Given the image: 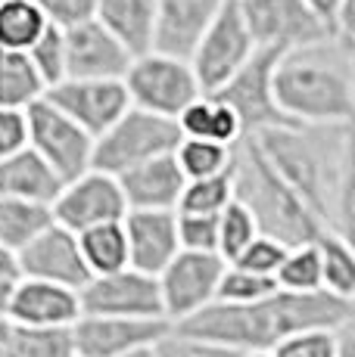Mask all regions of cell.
I'll use <instances>...</instances> for the list:
<instances>
[{
    "label": "cell",
    "mask_w": 355,
    "mask_h": 357,
    "mask_svg": "<svg viewBox=\"0 0 355 357\" xmlns=\"http://www.w3.org/2000/svg\"><path fill=\"white\" fill-rule=\"evenodd\" d=\"M355 320L352 301L337 298L327 289L315 292H293L277 286L271 295L259 301H212L203 311L172 324L181 333L212 339L231 345L237 351H271L287 335L303 329H346Z\"/></svg>",
    "instance_id": "obj_1"
},
{
    "label": "cell",
    "mask_w": 355,
    "mask_h": 357,
    "mask_svg": "<svg viewBox=\"0 0 355 357\" xmlns=\"http://www.w3.org/2000/svg\"><path fill=\"white\" fill-rule=\"evenodd\" d=\"M275 100L299 125H355V75L349 44L331 34L284 50L275 66Z\"/></svg>",
    "instance_id": "obj_2"
},
{
    "label": "cell",
    "mask_w": 355,
    "mask_h": 357,
    "mask_svg": "<svg viewBox=\"0 0 355 357\" xmlns=\"http://www.w3.org/2000/svg\"><path fill=\"white\" fill-rule=\"evenodd\" d=\"M352 128V125H349ZM349 128L343 125H299L284 121L249 134L275 165V171L309 202V208L331 227L340 174L346 162Z\"/></svg>",
    "instance_id": "obj_3"
},
{
    "label": "cell",
    "mask_w": 355,
    "mask_h": 357,
    "mask_svg": "<svg viewBox=\"0 0 355 357\" xmlns=\"http://www.w3.org/2000/svg\"><path fill=\"white\" fill-rule=\"evenodd\" d=\"M234 196L252 211L259 230L287 245L315 243L321 230H327L309 202L265 159L249 134L234 146Z\"/></svg>",
    "instance_id": "obj_4"
},
{
    "label": "cell",
    "mask_w": 355,
    "mask_h": 357,
    "mask_svg": "<svg viewBox=\"0 0 355 357\" xmlns=\"http://www.w3.org/2000/svg\"><path fill=\"white\" fill-rule=\"evenodd\" d=\"M181 140H184V134H181L178 119L131 106L113 128H106L103 134L94 140L91 168H100V171H106V174L119 177L150 159L175 153Z\"/></svg>",
    "instance_id": "obj_5"
},
{
    "label": "cell",
    "mask_w": 355,
    "mask_h": 357,
    "mask_svg": "<svg viewBox=\"0 0 355 357\" xmlns=\"http://www.w3.org/2000/svg\"><path fill=\"white\" fill-rule=\"evenodd\" d=\"M122 81L128 87L131 106L156 115H168V119H178L203 93L190 59L162 50H147L134 56Z\"/></svg>",
    "instance_id": "obj_6"
},
{
    "label": "cell",
    "mask_w": 355,
    "mask_h": 357,
    "mask_svg": "<svg viewBox=\"0 0 355 357\" xmlns=\"http://www.w3.org/2000/svg\"><path fill=\"white\" fill-rule=\"evenodd\" d=\"M252 53H256V40L247 29L240 3L228 0L190 53V66L200 78L203 93H215L222 84H228L249 63Z\"/></svg>",
    "instance_id": "obj_7"
},
{
    "label": "cell",
    "mask_w": 355,
    "mask_h": 357,
    "mask_svg": "<svg viewBox=\"0 0 355 357\" xmlns=\"http://www.w3.org/2000/svg\"><path fill=\"white\" fill-rule=\"evenodd\" d=\"M25 119H29V146L63 177V183L85 174L94 165V137L47 97L31 102L25 109Z\"/></svg>",
    "instance_id": "obj_8"
},
{
    "label": "cell",
    "mask_w": 355,
    "mask_h": 357,
    "mask_svg": "<svg viewBox=\"0 0 355 357\" xmlns=\"http://www.w3.org/2000/svg\"><path fill=\"white\" fill-rule=\"evenodd\" d=\"M237 3L256 47L284 53L337 34L333 25H327L305 0H237Z\"/></svg>",
    "instance_id": "obj_9"
},
{
    "label": "cell",
    "mask_w": 355,
    "mask_h": 357,
    "mask_svg": "<svg viewBox=\"0 0 355 357\" xmlns=\"http://www.w3.org/2000/svg\"><path fill=\"white\" fill-rule=\"evenodd\" d=\"M224 267H228V261L218 252H194V249L178 252L159 273L166 317L178 324V320L212 305L218 298V283H222Z\"/></svg>",
    "instance_id": "obj_10"
},
{
    "label": "cell",
    "mask_w": 355,
    "mask_h": 357,
    "mask_svg": "<svg viewBox=\"0 0 355 357\" xmlns=\"http://www.w3.org/2000/svg\"><path fill=\"white\" fill-rule=\"evenodd\" d=\"M53 221L75 233L97 227V224L122 221L128 215V202L122 193V183L115 174L100 168H87L85 174L63 183L59 196L50 202Z\"/></svg>",
    "instance_id": "obj_11"
},
{
    "label": "cell",
    "mask_w": 355,
    "mask_h": 357,
    "mask_svg": "<svg viewBox=\"0 0 355 357\" xmlns=\"http://www.w3.org/2000/svg\"><path fill=\"white\" fill-rule=\"evenodd\" d=\"M281 59V50H268V47H256V53L249 56V63L215 91V97H222L240 115L243 130L256 134L271 125H284L290 121L281 112L275 100V66Z\"/></svg>",
    "instance_id": "obj_12"
},
{
    "label": "cell",
    "mask_w": 355,
    "mask_h": 357,
    "mask_svg": "<svg viewBox=\"0 0 355 357\" xmlns=\"http://www.w3.org/2000/svg\"><path fill=\"white\" fill-rule=\"evenodd\" d=\"M81 314H119V317H166L159 277L138 267L94 273L81 286ZM168 320V317H166Z\"/></svg>",
    "instance_id": "obj_13"
},
{
    "label": "cell",
    "mask_w": 355,
    "mask_h": 357,
    "mask_svg": "<svg viewBox=\"0 0 355 357\" xmlns=\"http://www.w3.org/2000/svg\"><path fill=\"white\" fill-rule=\"evenodd\" d=\"M44 97L72 121H78L94 140L131 109V97L122 78H63L59 84L47 87Z\"/></svg>",
    "instance_id": "obj_14"
},
{
    "label": "cell",
    "mask_w": 355,
    "mask_h": 357,
    "mask_svg": "<svg viewBox=\"0 0 355 357\" xmlns=\"http://www.w3.org/2000/svg\"><path fill=\"white\" fill-rule=\"evenodd\" d=\"M172 329L166 317H119V314H81L72 324L75 351L81 357H125L156 345Z\"/></svg>",
    "instance_id": "obj_15"
},
{
    "label": "cell",
    "mask_w": 355,
    "mask_h": 357,
    "mask_svg": "<svg viewBox=\"0 0 355 357\" xmlns=\"http://www.w3.org/2000/svg\"><path fill=\"white\" fill-rule=\"evenodd\" d=\"M19 261V277H35V280H50L59 286H72L81 292V286L94 277L91 267L81 252L78 233L53 221L44 233H38L25 249L16 252Z\"/></svg>",
    "instance_id": "obj_16"
},
{
    "label": "cell",
    "mask_w": 355,
    "mask_h": 357,
    "mask_svg": "<svg viewBox=\"0 0 355 357\" xmlns=\"http://www.w3.org/2000/svg\"><path fill=\"white\" fill-rule=\"evenodd\" d=\"M66 31V78H125L131 50L97 16Z\"/></svg>",
    "instance_id": "obj_17"
},
{
    "label": "cell",
    "mask_w": 355,
    "mask_h": 357,
    "mask_svg": "<svg viewBox=\"0 0 355 357\" xmlns=\"http://www.w3.org/2000/svg\"><path fill=\"white\" fill-rule=\"evenodd\" d=\"M122 224H125V236H128V264L143 273L159 277L162 267L181 252L178 211L128 208Z\"/></svg>",
    "instance_id": "obj_18"
},
{
    "label": "cell",
    "mask_w": 355,
    "mask_h": 357,
    "mask_svg": "<svg viewBox=\"0 0 355 357\" xmlns=\"http://www.w3.org/2000/svg\"><path fill=\"white\" fill-rule=\"evenodd\" d=\"M81 317V292L50 280L19 277L10 301V320L22 326H72Z\"/></svg>",
    "instance_id": "obj_19"
},
{
    "label": "cell",
    "mask_w": 355,
    "mask_h": 357,
    "mask_svg": "<svg viewBox=\"0 0 355 357\" xmlns=\"http://www.w3.org/2000/svg\"><path fill=\"white\" fill-rule=\"evenodd\" d=\"M228 0H156L153 50L190 59L194 47Z\"/></svg>",
    "instance_id": "obj_20"
},
{
    "label": "cell",
    "mask_w": 355,
    "mask_h": 357,
    "mask_svg": "<svg viewBox=\"0 0 355 357\" xmlns=\"http://www.w3.org/2000/svg\"><path fill=\"white\" fill-rule=\"evenodd\" d=\"M119 183H122L128 208L178 211V202H181L184 187H187V174L178 165L175 153H168L119 174Z\"/></svg>",
    "instance_id": "obj_21"
},
{
    "label": "cell",
    "mask_w": 355,
    "mask_h": 357,
    "mask_svg": "<svg viewBox=\"0 0 355 357\" xmlns=\"http://www.w3.org/2000/svg\"><path fill=\"white\" fill-rule=\"evenodd\" d=\"M59 190H63V177L31 146H22L19 153L0 159V196L50 205L59 196Z\"/></svg>",
    "instance_id": "obj_22"
},
{
    "label": "cell",
    "mask_w": 355,
    "mask_h": 357,
    "mask_svg": "<svg viewBox=\"0 0 355 357\" xmlns=\"http://www.w3.org/2000/svg\"><path fill=\"white\" fill-rule=\"evenodd\" d=\"M97 19L131 50V56L153 50L156 0H97Z\"/></svg>",
    "instance_id": "obj_23"
},
{
    "label": "cell",
    "mask_w": 355,
    "mask_h": 357,
    "mask_svg": "<svg viewBox=\"0 0 355 357\" xmlns=\"http://www.w3.org/2000/svg\"><path fill=\"white\" fill-rule=\"evenodd\" d=\"M178 125H181L184 137H200V140L228 143V146H237L247 137L240 115L215 93H200L178 115Z\"/></svg>",
    "instance_id": "obj_24"
},
{
    "label": "cell",
    "mask_w": 355,
    "mask_h": 357,
    "mask_svg": "<svg viewBox=\"0 0 355 357\" xmlns=\"http://www.w3.org/2000/svg\"><path fill=\"white\" fill-rule=\"evenodd\" d=\"M44 93H47V84L38 75L29 50H6V47H0V106L29 109Z\"/></svg>",
    "instance_id": "obj_25"
},
{
    "label": "cell",
    "mask_w": 355,
    "mask_h": 357,
    "mask_svg": "<svg viewBox=\"0 0 355 357\" xmlns=\"http://www.w3.org/2000/svg\"><path fill=\"white\" fill-rule=\"evenodd\" d=\"M53 224V208L47 202L0 196V243L19 252Z\"/></svg>",
    "instance_id": "obj_26"
},
{
    "label": "cell",
    "mask_w": 355,
    "mask_h": 357,
    "mask_svg": "<svg viewBox=\"0 0 355 357\" xmlns=\"http://www.w3.org/2000/svg\"><path fill=\"white\" fill-rule=\"evenodd\" d=\"M321 286L331 295L355 301V245L346 243L337 230H321Z\"/></svg>",
    "instance_id": "obj_27"
},
{
    "label": "cell",
    "mask_w": 355,
    "mask_h": 357,
    "mask_svg": "<svg viewBox=\"0 0 355 357\" xmlns=\"http://www.w3.org/2000/svg\"><path fill=\"white\" fill-rule=\"evenodd\" d=\"M78 243L91 273H113L128 267V236L122 221H109V224L81 230Z\"/></svg>",
    "instance_id": "obj_28"
},
{
    "label": "cell",
    "mask_w": 355,
    "mask_h": 357,
    "mask_svg": "<svg viewBox=\"0 0 355 357\" xmlns=\"http://www.w3.org/2000/svg\"><path fill=\"white\" fill-rule=\"evenodd\" d=\"M47 25L38 0H0V47L6 50H29Z\"/></svg>",
    "instance_id": "obj_29"
},
{
    "label": "cell",
    "mask_w": 355,
    "mask_h": 357,
    "mask_svg": "<svg viewBox=\"0 0 355 357\" xmlns=\"http://www.w3.org/2000/svg\"><path fill=\"white\" fill-rule=\"evenodd\" d=\"M72 326H22L13 324L6 357H75Z\"/></svg>",
    "instance_id": "obj_30"
},
{
    "label": "cell",
    "mask_w": 355,
    "mask_h": 357,
    "mask_svg": "<svg viewBox=\"0 0 355 357\" xmlns=\"http://www.w3.org/2000/svg\"><path fill=\"white\" fill-rule=\"evenodd\" d=\"M175 159L184 168L187 181L194 177H212L222 171H231L234 165V146L215 140H200V137H184L175 149Z\"/></svg>",
    "instance_id": "obj_31"
},
{
    "label": "cell",
    "mask_w": 355,
    "mask_h": 357,
    "mask_svg": "<svg viewBox=\"0 0 355 357\" xmlns=\"http://www.w3.org/2000/svg\"><path fill=\"white\" fill-rule=\"evenodd\" d=\"M231 202H234V165H231V171H222V174L187 181L181 202H178V211L222 215Z\"/></svg>",
    "instance_id": "obj_32"
},
{
    "label": "cell",
    "mask_w": 355,
    "mask_h": 357,
    "mask_svg": "<svg viewBox=\"0 0 355 357\" xmlns=\"http://www.w3.org/2000/svg\"><path fill=\"white\" fill-rule=\"evenodd\" d=\"M277 286L293 292H315L324 289L321 286V252H318V239L315 243H303V245H290L284 264L275 273Z\"/></svg>",
    "instance_id": "obj_33"
},
{
    "label": "cell",
    "mask_w": 355,
    "mask_h": 357,
    "mask_svg": "<svg viewBox=\"0 0 355 357\" xmlns=\"http://www.w3.org/2000/svg\"><path fill=\"white\" fill-rule=\"evenodd\" d=\"M259 233L262 230H259L252 211L234 196V202L218 215V255H222L224 261H234L252 239L259 236Z\"/></svg>",
    "instance_id": "obj_34"
},
{
    "label": "cell",
    "mask_w": 355,
    "mask_h": 357,
    "mask_svg": "<svg viewBox=\"0 0 355 357\" xmlns=\"http://www.w3.org/2000/svg\"><path fill=\"white\" fill-rule=\"evenodd\" d=\"M331 230H337L346 243L355 245V125L349 128V140H346V162L340 174L337 202H333Z\"/></svg>",
    "instance_id": "obj_35"
},
{
    "label": "cell",
    "mask_w": 355,
    "mask_h": 357,
    "mask_svg": "<svg viewBox=\"0 0 355 357\" xmlns=\"http://www.w3.org/2000/svg\"><path fill=\"white\" fill-rule=\"evenodd\" d=\"M277 289V280L268 277V273H256V271H247L240 264H231L224 267L222 273V283H218V301H259L265 295H271Z\"/></svg>",
    "instance_id": "obj_36"
},
{
    "label": "cell",
    "mask_w": 355,
    "mask_h": 357,
    "mask_svg": "<svg viewBox=\"0 0 355 357\" xmlns=\"http://www.w3.org/2000/svg\"><path fill=\"white\" fill-rule=\"evenodd\" d=\"M29 56L47 87L59 84L66 78V31L59 25H47L41 38L29 47Z\"/></svg>",
    "instance_id": "obj_37"
},
{
    "label": "cell",
    "mask_w": 355,
    "mask_h": 357,
    "mask_svg": "<svg viewBox=\"0 0 355 357\" xmlns=\"http://www.w3.org/2000/svg\"><path fill=\"white\" fill-rule=\"evenodd\" d=\"M340 339L343 329H303L296 335H287L271 348L275 357H340Z\"/></svg>",
    "instance_id": "obj_38"
},
{
    "label": "cell",
    "mask_w": 355,
    "mask_h": 357,
    "mask_svg": "<svg viewBox=\"0 0 355 357\" xmlns=\"http://www.w3.org/2000/svg\"><path fill=\"white\" fill-rule=\"evenodd\" d=\"M156 351H159V357H243V351H237V348L181 333L175 326L156 342Z\"/></svg>",
    "instance_id": "obj_39"
},
{
    "label": "cell",
    "mask_w": 355,
    "mask_h": 357,
    "mask_svg": "<svg viewBox=\"0 0 355 357\" xmlns=\"http://www.w3.org/2000/svg\"><path fill=\"white\" fill-rule=\"evenodd\" d=\"M287 252H290V245H287V243H281V239H275V236H268V233H259V236L252 239V243L234 261H231V264H240V267H247V271L268 273V277H275L277 267L284 264Z\"/></svg>",
    "instance_id": "obj_40"
},
{
    "label": "cell",
    "mask_w": 355,
    "mask_h": 357,
    "mask_svg": "<svg viewBox=\"0 0 355 357\" xmlns=\"http://www.w3.org/2000/svg\"><path fill=\"white\" fill-rule=\"evenodd\" d=\"M178 236H181V249L218 252V215L178 211Z\"/></svg>",
    "instance_id": "obj_41"
},
{
    "label": "cell",
    "mask_w": 355,
    "mask_h": 357,
    "mask_svg": "<svg viewBox=\"0 0 355 357\" xmlns=\"http://www.w3.org/2000/svg\"><path fill=\"white\" fill-rule=\"evenodd\" d=\"M38 6L47 16V22L59 25V29H72V25L97 16V0H38Z\"/></svg>",
    "instance_id": "obj_42"
},
{
    "label": "cell",
    "mask_w": 355,
    "mask_h": 357,
    "mask_svg": "<svg viewBox=\"0 0 355 357\" xmlns=\"http://www.w3.org/2000/svg\"><path fill=\"white\" fill-rule=\"evenodd\" d=\"M29 146V119L25 109L0 106V159Z\"/></svg>",
    "instance_id": "obj_43"
},
{
    "label": "cell",
    "mask_w": 355,
    "mask_h": 357,
    "mask_svg": "<svg viewBox=\"0 0 355 357\" xmlns=\"http://www.w3.org/2000/svg\"><path fill=\"white\" fill-rule=\"evenodd\" d=\"M337 34L343 40H355V0H343L337 13Z\"/></svg>",
    "instance_id": "obj_44"
},
{
    "label": "cell",
    "mask_w": 355,
    "mask_h": 357,
    "mask_svg": "<svg viewBox=\"0 0 355 357\" xmlns=\"http://www.w3.org/2000/svg\"><path fill=\"white\" fill-rule=\"evenodd\" d=\"M305 3H309L327 25H333V31H337V13H340V6H343V0H305Z\"/></svg>",
    "instance_id": "obj_45"
},
{
    "label": "cell",
    "mask_w": 355,
    "mask_h": 357,
    "mask_svg": "<svg viewBox=\"0 0 355 357\" xmlns=\"http://www.w3.org/2000/svg\"><path fill=\"white\" fill-rule=\"evenodd\" d=\"M16 283H19V277H6V273H0V317H10V301H13Z\"/></svg>",
    "instance_id": "obj_46"
},
{
    "label": "cell",
    "mask_w": 355,
    "mask_h": 357,
    "mask_svg": "<svg viewBox=\"0 0 355 357\" xmlns=\"http://www.w3.org/2000/svg\"><path fill=\"white\" fill-rule=\"evenodd\" d=\"M0 273H6V277H19V261H16V252L6 249L3 243H0Z\"/></svg>",
    "instance_id": "obj_47"
},
{
    "label": "cell",
    "mask_w": 355,
    "mask_h": 357,
    "mask_svg": "<svg viewBox=\"0 0 355 357\" xmlns=\"http://www.w3.org/2000/svg\"><path fill=\"white\" fill-rule=\"evenodd\" d=\"M10 335H13V320L0 317V357L10 354Z\"/></svg>",
    "instance_id": "obj_48"
},
{
    "label": "cell",
    "mask_w": 355,
    "mask_h": 357,
    "mask_svg": "<svg viewBox=\"0 0 355 357\" xmlns=\"http://www.w3.org/2000/svg\"><path fill=\"white\" fill-rule=\"evenodd\" d=\"M340 357H355V326L343 329V339H340Z\"/></svg>",
    "instance_id": "obj_49"
},
{
    "label": "cell",
    "mask_w": 355,
    "mask_h": 357,
    "mask_svg": "<svg viewBox=\"0 0 355 357\" xmlns=\"http://www.w3.org/2000/svg\"><path fill=\"white\" fill-rule=\"evenodd\" d=\"M125 357H159V351H156V345H147V348H138V351H131Z\"/></svg>",
    "instance_id": "obj_50"
},
{
    "label": "cell",
    "mask_w": 355,
    "mask_h": 357,
    "mask_svg": "<svg viewBox=\"0 0 355 357\" xmlns=\"http://www.w3.org/2000/svg\"><path fill=\"white\" fill-rule=\"evenodd\" d=\"M349 44V59H352V75H355V40H346Z\"/></svg>",
    "instance_id": "obj_51"
},
{
    "label": "cell",
    "mask_w": 355,
    "mask_h": 357,
    "mask_svg": "<svg viewBox=\"0 0 355 357\" xmlns=\"http://www.w3.org/2000/svg\"><path fill=\"white\" fill-rule=\"evenodd\" d=\"M243 357H275V354H271V351H247Z\"/></svg>",
    "instance_id": "obj_52"
},
{
    "label": "cell",
    "mask_w": 355,
    "mask_h": 357,
    "mask_svg": "<svg viewBox=\"0 0 355 357\" xmlns=\"http://www.w3.org/2000/svg\"><path fill=\"white\" fill-rule=\"evenodd\" d=\"M352 307H355V301H352ZM352 326H355V320H352Z\"/></svg>",
    "instance_id": "obj_53"
},
{
    "label": "cell",
    "mask_w": 355,
    "mask_h": 357,
    "mask_svg": "<svg viewBox=\"0 0 355 357\" xmlns=\"http://www.w3.org/2000/svg\"><path fill=\"white\" fill-rule=\"evenodd\" d=\"M75 357H81V354H75Z\"/></svg>",
    "instance_id": "obj_54"
}]
</instances>
